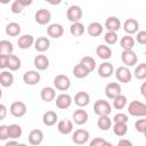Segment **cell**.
I'll use <instances>...</instances> for the list:
<instances>
[{
  "label": "cell",
  "mask_w": 146,
  "mask_h": 146,
  "mask_svg": "<svg viewBox=\"0 0 146 146\" xmlns=\"http://www.w3.org/2000/svg\"><path fill=\"white\" fill-rule=\"evenodd\" d=\"M140 91H141V95L145 96V83H143V86H141V88H140Z\"/></svg>",
  "instance_id": "cell-53"
},
{
  "label": "cell",
  "mask_w": 146,
  "mask_h": 146,
  "mask_svg": "<svg viewBox=\"0 0 146 146\" xmlns=\"http://www.w3.org/2000/svg\"><path fill=\"white\" fill-rule=\"evenodd\" d=\"M5 32L8 36H17L21 33V25L16 22H10L6 25Z\"/></svg>",
  "instance_id": "cell-30"
},
{
  "label": "cell",
  "mask_w": 146,
  "mask_h": 146,
  "mask_svg": "<svg viewBox=\"0 0 146 146\" xmlns=\"http://www.w3.org/2000/svg\"><path fill=\"white\" fill-rule=\"evenodd\" d=\"M119 40V36L116 34V32H111V31H107L104 35V41L106 43V46H113Z\"/></svg>",
  "instance_id": "cell-42"
},
{
  "label": "cell",
  "mask_w": 146,
  "mask_h": 146,
  "mask_svg": "<svg viewBox=\"0 0 146 146\" xmlns=\"http://www.w3.org/2000/svg\"><path fill=\"white\" fill-rule=\"evenodd\" d=\"M30 5H32V0H15L11 3L10 10L13 14H21L23 9Z\"/></svg>",
  "instance_id": "cell-23"
},
{
  "label": "cell",
  "mask_w": 146,
  "mask_h": 146,
  "mask_svg": "<svg viewBox=\"0 0 146 146\" xmlns=\"http://www.w3.org/2000/svg\"><path fill=\"white\" fill-rule=\"evenodd\" d=\"M117 146H133V144L129 140V139H125V138H122L119 140L117 143Z\"/></svg>",
  "instance_id": "cell-50"
},
{
  "label": "cell",
  "mask_w": 146,
  "mask_h": 146,
  "mask_svg": "<svg viewBox=\"0 0 146 146\" xmlns=\"http://www.w3.org/2000/svg\"><path fill=\"white\" fill-rule=\"evenodd\" d=\"M97 127L103 131H107L110 128H112V119H110L108 115L99 116L97 120Z\"/></svg>",
  "instance_id": "cell-34"
},
{
  "label": "cell",
  "mask_w": 146,
  "mask_h": 146,
  "mask_svg": "<svg viewBox=\"0 0 146 146\" xmlns=\"http://www.w3.org/2000/svg\"><path fill=\"white\" fill-rule=\"evenodd\" d=\"M133 76L137 80H144L146 78V64L145 63H140L139 65H137V67H135Z\"/></svg>",
  "instance_id": "cell-39"
},
{
  "label": "cell",
  "mask_w": 146,
  "mask_h": 146,
  "mask_svg": "<svg viewBox=\"0 0 146 146\" xmlns=\"http://www.w3.org/2000/svg\"><path fill=\"white\" fill-rule=\"evenodd\" d=\"M17 146H27V145H26V144H18Z\"/></svg>",
  "instance_id": "cell-55"
},
{
  "label": "cell",
  "mask_w": 146,
  "mask_h": 146,
  "mask_svg": "<svg viewBox=\"0 0 146 146\" xmlns=\"http://www.w3.org/2000/svg\"><path fill=\"white\" fill-rule=\"evenodd\" d=\"M115 76H116V79L120 82L128 83L132 79V73H131V71L128 67H125V66H119L115 70Z\"/></svg>",
  "instance_id": "cell-6"
},
{
  "label": "cell",
  "mask_w": 146,
  "mask_h": 146,
  "mask_svg": "<svg viewBox=\"0 0 146 146\" xmlns=\"http://www.w3.org/2000/svg\"><path fill=\"white\" fill-rule=\"evenodd\" d=\"M21 66H22V62H21L19 57H17L16 55H9L8 56L7 68H9V71H17L21 68Z\"/></svg>",
  "instance_id": "cell-31"
},
{
  "label": "cell",
  "mask_w": 146,
  "mask_h": 146,
  "mask_svg": "<svg viewBox=\"0 0 146 146\" xmlns=\"http://www.w3.org/2000/svg\"><path fill=\"white\" fill-rule=\"evenodd\" d=\"M89 73L90 72L86 67H83L81 64H76L73 67V75L75 78H78V79H84V78H87L89 75Z\"/></svg>",
  "instance_id": "cell-38"
},
{
  "label": "cell",
  "mask_w": 146,
  "mask_h": 146,
  "mask_svg": "<svg viewBox=\"0 0 146 146\" xmlns=\"http://www.w3.org/2000/svg\"><path fill=\"white\" fill-rule=\"evenodd\" d=\"M9 139L8 137V125L1 124L0 125V140H7Z\"/></svg>",
  "instance_id": "cell-45"
},
{
  "label": "cell",
  "mask_w": 146,
  "mask_h": 146,
  "mask_svg": "<svg viewBox=\"0 0 146 146\" xmlns=\"http://www.w3.org/2000/svg\"><path fill=\"white\" fill-rule=\"evenodd\" d=\"M42 122L47 127H52L58 122V115L54 111H47L42 116Z\"/></svg>",
  "instance_id": "cell-24"
},
{
  "label": "cell",
  "mask_w": 146,
  "mask_h": 146,
  "mask_svg": "<svg viewBox=\"0 0 146 146\" xmlns=\"http://www.w3.org/2000/svg\"><path fill=\"white\" fill-rule=\"evenodd\" d=\"M96 55L104 60H107L112 57V49L106 44H99L96 48Z\"/></svg>",
  "instance_id": "cell-26"
},
{
  "label": "cell",
  "mask_w": 146,
  "mask_h": 146,
  "mask_svg": "<svg viewBox=\"0 0 146 146\" xmlns=\"http://www.w3.org/2000/svg\"><path fill=\"white\" fill-rule=\"evenodd\" d=\"M26 105L25 103L21 102V100H16L14 103H11L10 107H9V112L13 116L15 117H23L25 114H26Z\"/></svg>",
  "instance_id": "cell-4"
},
{
  "label": "cell",
  "mask_w": 146,
  "mask_h": 146,
  "mask_svg": "<svg viewBox=\"0 0 146 146\" xmlns=\"http://www.w3.org/2000/svg\"><path fill=\"white\" fill-rule=\"evenodd\" d=\"M66 17L71 23H78L82 17V9L79 6L73 5V6L68 7V9L66 11Z\"/></svg>",
  "instance_id": "cell-8"
},
{
  "label": "cell",
  "mask_w": 146,
  "mask_h": 146,
  "mask_svg": "<svg viewBox=\"0 0 146 146\" xmlns=\"http://www.w3.org/2000/svg\"><path fill=\"white\" fill-rule=\"evenodd\" d=\"M113 132H114V135H116L119 137H124L127 135V132H128L127 123H114Z\"/></svg>",
  "instance_id": "cell-41"
},
{
  "label": "cell",
  "mask_w": 146,
  "mask_h": 146,
  "mask_svg": "<svg viewBox=\"0 0 146 146\" xmlns=\"http://www.w3.org/2000/svg\"><path fill=\"white\" fill-rule=\"evenodd\" d=\"M104 140H105V139H104V138H102V137H96V138L91 139V141H90L89 146H100V145L103 144V141H104Z\"/></svg>",
  "instance_id": "cell-47"
},
{
  "label": "cell",
  "mask_w": 146,
  "mask_h": 146,
  "mask_svg": "<svg viewBox=\"0 0 146 146\" xmlns=\"http://www.w3.org/2000/svg\"><path fill=\"white\" fill-rule=\"evenodd\" d=\"M105 96L108 99H114L116 96L121 95V86L116 82H110L105 87Z\"/></svg>",
  "instance_id": "cell-11"
},
{
  "label": "cell",
  "mask_w": 146,
  "mask_h": 146,
  "mask_svg": "<svg viewBox=\"0 0 146 146\" xmlns=\"http://www.w3.org/2000/svg\"><path fill=\"white\" fill-rule=\"evenodd\" d=\"M105 27L107 29V31L117 32L121 29V21L116 16H110L105 21Z\"/></svg>",
  "instance_id": "cell-19"
},
{
  "label": "cell",
  "mask_w": 146,
  "mask_h": 146,
  "mask_svg": "<svg viewBox=\"0 0 146 146\" xmlns=\"http://www.w3.org/2000/svg\"><path fill=\"white\" fill-rule=\"evenodd\" d=\"M121 59H122V63L127 67V66L136 65L137 60H138V57H137V55L133 50H123L122 54H121Z\"/></svg>",
  "instance_id": "cell-10"
},
{
  "label": "cell",
  "mask_w": 146,
  "mask_h": 146,
  "mask_svg": "<svg viewBox=\"0 0 146 146\" xmlns=\"http://www.w3.org/2000/svg\"><path fill=\"white\" fill-rule=\"evenodd\" d=\"M2 98V90H1V88H0V99Z\"/></svg>",
  "instance_id": "cell-54"
},
{
  "label": "cell",
  "mask_w": 146,
  "mask_h": 146,
  "mask_svg": "<svg viewBox=\"0 0 146 146\" xmlns=\"http://www.w3.org/2000/svg\"><path fill=\"white\" fill-rule=\"evenodd\" d=\"M128 113L135 117H144L146 115V105L139 100H132L128 105Z\"/></svg>",
  "instance_id": "cell-1"
},
{
  "label": "cell",
  "mask_w": 146,
  "mask_h": 146,
  "mask_svg": "<svg viewBox=\"0 0 146 146\" xmlns=\"http://www.w3.org/2000/svg\"><path fill=\"white\" fill-rule=\"evenodd\" d=\"M123 30L124 32L127 33V35H130V34H133L138 31L139 29V23L135 19V18H128L124 23H123Z\"/></svg>",
  "instance_id": "cell-21"
},
{
  "label": "cell",
  "mask_w": 146,
  "mask_h": 146,
  "mask_svg": "<svg viewBox=\"0 0 146 146\" xmlns=\"http://www.w3.org/2000/svg\"><path fill=\"white\" fill-rule=\"evenodd\" d=\"M47 34L52 39H59L64 34V27L59 23H52L47 27Z\"/></svg>",
  "instance_id": "cell-12"
},
{
  "label": "cell",
  "mask_w": 146,
  "mask_h": 146,
  "mask_svg": "<svg viewBox=\"0 0 146 146\" xmlns=\"http://www.w3.org/2000/svg\"><path fill=\"white\" fill-rule=\"evenodd\" d=\"M84 25L80 22L78 23H72L71 26H70V33L73 35V36H81L83 33H84Z\"/></svg>",
  "instance_id": "cell-36"
},
{
  "label": "cell",
  "mask_w": 146,
  "mask_h": 146,
  "mask_svg": "<svg viewBox=\"0 0 146 146\" xmlns=\"http://www.w3.org/2000/svg\"><path fill=\"white\" fill-rule=\"evenodd\" d=\"M88 119H89L88 113L84 110H76L73 113V122L78 125H82V124L87 123Z\"/></svg>",
  "instance_id": "cell-27"
},
{
  "label": "cell",
  "mask_w": 146,
  "mask_h": 146,
  "mask_svg": "<svg viewBox=\"0 0 146 146\" xmlns=\"http://www.w3.org/2000/svg\"><path fill=\"white\" fill-rule=\"evenodd\" d=\"M23 133V130H22V127L19 124H10L8 125V137L13 140L19 138Z\"/></svg>",
  "instance_id": "cell-33"
},
{
  "label": "cell",
  "mask_w": 146,
  "mask_h": 146,
  "mask_svg": "<svg viewBox=\"0 0 146 146\" xmlns=\"http://www.w3.org/2000/svg\"><path fill=\"white\" fill-rule=\"evenodd\" d=\"M74 103L79 107H86L90 103V96L87 91H79L74 96Z\"/></svg>",
  "instance_id": "cell-17"
},
{
  "label": "cell",
  "mask_w": 146,
  "mask_h": 146,
  "mask_svg": "<svg viewBox=\"0 0 146 146\" xmlns=\"http://www.w3.org/2000/svg\"><path fill=\"white\" fill-rule=\"evenodd\" d=\"M57 129L62 135H70L73 131V122L70 119H63L57 123Z\"/></svg>",
  "instance_id": "cell-20"
},
{
  "label": "cell",
  "mask_w": 146,
  "mask_h": 146,
  "mask_svg": "<svg viewBox=\"0 0 146 146\" xmlns=\"http://www.w3.org/2000/svg\"><path fill=\"white\" fill-rule=\"evenodd\" d=\"M14 46L8 40H1L0 41V56H9L13 55Z\"/></svg>",
  "instance_id": "cell-32"
},
{
  "label": "cell",
  "mask_w": 146,
  "mask_h": 146,
  "mask_svg": "<svg viewBox=\"0 0 146 146\" xmlns=\"http://www.w3.org/2000/svg\"><path fill=\"white\" fill-rule=\"evenodd\" d=\"M54 86L59 91H66L71 87V80L65 74H58L54 79Z\"/></svg>",
  "instance_id": "cell-3"
},
{
  "label": "cell",
  "mask_w": 146,
  "mask_h": 146,
  "mask_svg": "<svg viewBox=\"0 0 146 146\" xmlns=\"http://www.w3.org/2000/svg\"><path fill=\"white\" fill-rule=\"evenodd\" d=\"M94 112L98 116L110 115L111 112H112V105L105 99H98L94 104Z\"/></svg>",
  "instance_id": "cell-2"
},
{
  "label": "cell",
  "mask_w": 146,
  "mask_h": 146,
  "mask_svg": "<svg viewBox=\"0 0 146 146\" xmlns=\"http://www.w3.org/2000/svg\"><path fill=\"white\" fill-rule=\"evenodd\" d=\"M43 132L40 129H33L29 133V143L32 146H38L43 141Z\"/></svg>",
  "instance_id": "cell-14"
},
{
  "label": "cell",
  "mask_w": 146,
  "mask_h": 146,
  "mask_svg": "<svg viewBox=\"0 0 146 146\" xmlns=\"http://www.w3.org/2000/svg\"><path fill=\"white\" fill-rule=\"evenodd\" d=\"M135 129L140 133H145V131H146V119L137 120L135 122Z\"/></svg>",
  "instance_id": "cell-43"
},
{
  "label": "cell",
  "mask_w": 146,
  "mask_h": 146,
  "mask_svg": "<svg viewBox=\"0 0 146 146\" xmlns=\"http://www.w3.org/2000/svg\"><path fill=\"white\" fill-rule=\"evenodd\" d=\"M50 48V40L47 36H39L34 40V49L39 52H44Z\"/></svg>",
  "instance_id": "cell-16"
},
{
  "label": "cell",
  "mask_w": 146,
  "mask_h": 146,
  "mask_svg": "<svg viewBox=\"0 0 146 146\" xmlns=\"http://www.w3.org/2000/svg\"><path fill=\"white\" fill-rule=\"evenodd\" d=\"M7 112H8V111H7L6 105L0 103V121H1V120H3V119L7 116Z\"/></svg>",
  "instance_id": "cell-48"
},
{
  "label": "cell",
  "mask_w": 146,
  "mask_h": 146,
  "mask_svg": "<svg viewBox=\"0 0 146 146\" xmlns=\"http://www.w3.org/2000/svg\"><path fill=\"white\" fill-rule=\"evenodd\" d=\"M120 46L123 50H132L135 47V39L131 35H124L120 40Z\"/></svg>",
  "instance_id": "cell-35"
},
{
  "label": "cell",
  "mask_w": 146,
  "mask_h": 146,
  "mask_svg": "<svg viewBox=\"0 0 146 146\" xmlns=\"http://www.w3.org/2000/svg\"><path fill=\"white\" fill-rule=\"evenodd\" d=\"M34 44V38L31 34H23L17 40V46L21 49H29Z\"/></svg>",
  "instance_id": "cell-22"
},
{
  "label": "cell",
  "mask_w": 146,
  "mask_h": 146,
  "mask_svg": "<svg viewBox=\"0 0 146 146\" xmlns=\"http://www.w3.org/2000/svg\"><path fill=\"white\" fill-rule=\"evenodd\" d=\"M40 80L41 75L36 70H30L23 74V81L27 86H35L40 82Z\"/></svg>",
  "instance_id": "cell-5"
},
{
  "label": "cell",
  "mask_w": 146,
  "mask_h": 146,
  "mask_svg": "<svg viewBox=\"0 0 146 146\" xmlns=\"http://www.w3.org/2000/svg\"><path fill=\"white\" fill-rule=\"evenodd\" d=\"M113 73H114V66H113V64H111L108 62L102 63L98 67V75L100 78H104V79L110 78L113 75Z\"/></svg>",
  "instance_id": "cell-15"
},
{
  "label": "cell",
  "mask_w": 146,
  "mask_h": 146,
  "mask_svg": "<svg viewBox=\"0 0 146 146\" xmlns=\"http://www.w3.org/2000/svg\"><path fill=\"white\" fill-rule=\"evenodd\" d=\"M72 105V97L68 94H60L56 97V106L59 110H66Z\"/></svg>",
  "instance_id": "cell-13"
},
{
  "label": "cell",
  "mask_w": 146,
  "mask_h": 146,
  "mask_svg": "<svg viewBox=\"0 0 146 146\" xmlns=\"http://www.w3.org/2000/svg\"><path fill=\"white\" fill-rule=\"evenodd\" d=\"M100 146H113V145H112V143H110V141H106V140H104V141H103V144H102Z\"/></svg>",
  "instance_id": "cell-52"
},
{
  "label": "cell",
  "mask_w": 146,
  "mask_h": 146,
  "mask_svg": "<svg viewBox=\"0 0 146 146\" xmlns=\"http://www.w3.org/2000/svg\"><path fill=\"white\" fill-rule=\"evenodd\" d=\"M127 103H128L127 97L121 94V95L116 96V97L113 99V107H114L115 110H122V108H124V107L127 106Z\"/></svg>",
  "instance_id": "cell-40"
},
{
  "label": "cell",
  "mask_w": 146,
  "mask_h": 146,
  "mask_svg": "<svg viewBox=\"0 0 146 146\" xmlns=\"http://www.w3.org/2000/svg\"><path fill=\"white\" fill-rule=\"evenodd\" d=\"M128 115L124 114V113H117L114 115L113 117V121L114 123H128Z\"/></svg>",
  "instance_id": "cell-44"
},
{
  "label": "cell",
  "mask_w": 146,
  "mask_h": 146,
  "mask_svg": "<svg viewBox=\"0 0 146 146\" xmlns=\"http://www.w3.org/2000/svg\"><path fill=\"white\" fill-rule=\"evenodd\" d=\"M18 145V143L16 141V140H9V141H7L6 144H5V146H17Z\"/></svg>",
  "instance_id": "cell-51"
},
{
  "label": "cell",
  "mask_w": 146,
  "mask_h": 146,
  "mask_svg": "<svg viewBox=\"0 0 146 146\" xmlns=\"http://www.w3.org/2000/svg\"><path fill=\"white\" fill-rule=\"evenodd\" d=\"M7 60L8 56H0V70L7 68Z\"/></svg>",
  "instance_id": "cell-49"
},
{
  "label": "cell",
  "mask_w": 146,
  "mask_h": 146,
  "mask_svg": "<svg viewBox=\"0 0 146 146\" xmlns=\"http://www.w3.org/2000/svg\"><path fill=\"white\" fill-rule=\"evenodd\" d=\"M137 42L139 44H146V31L137 32Z\"/></svg>",
  "instance_id": "cell-46"
},
{
  "label": "cell",
  "mask_w": 146,
  "mask_h": 146,
  "mask_svg": "<svg viewBox=\"0 0 146 146\" xmlns=\"http://www.w3.org/2000/svg\"><path fill=\"white\" fill-rule=\"evenodd\" d=\"M14 83V75L9 71H2L0 73V86L8 88L11 87Z\"/></svg>",
  "instance_id": "cell-29"
},
{
  "label": "cell",
  "mask_w": 146,
  "mask_h": 146,
  "mask_svg": "<svg viewBox=\"0 0 146 146\" xmlns=\"http://www.w3.org/2000/svg\"><path fill=\"white\" fill-rule=\"evenodd\" d=\"M89 132L86 129H76L72 135V140L76 145H83L89 140Z\"/></svg>",
  "instance_id": "cell-7"
},
{
  "label": "cell",
  "mask_w": 146,
  "mask_h": 146,
  "mask_svg": "<svg viewBox=\"0 0 146 146\" xmlns=\"http://www.w3.org/2000/svg\"><path fill=\"white\" fill-rule=\"evenodd\" d=\"M103 30H104V26H103L100 23H98V22H92V23H90V24L88 25V27H87L88 34H89L90 36H92V38L99 36V35L103 33Z\"/></svg>",
  "instance_id": "cell-25"
},
{
  "label": "cell",
  "mask_w": 146,
  "mask_h": 146,
  "mask_svg": "<svg viewBox=\"0 0 146 146\" xmlns=\"http://www.w3.org/2000/svg\"><path fill=\"white\" fill-rule=\"evenodd\" d=\"M40 97H41V99L43 102L49 103V102H51V100L55 99L56 91H55V89L52 87H43L41 89V91H40Z\"/></svg>",
  "instance_id": "cell-28"
},
{
  "label": "cell",
  "mask_w": 146,
  "mask_h": 146,
  "mask_svg": "<svg viewBox=\"0 0 146 146\" xmlns=\"http://www.w3.org/2000/svg\"><path fill=\"white\" fill-rule=\"evenodd\" d=\"M34 19H35V22H36L38 24H40V25H46V24H48V23L50 22V19H51V13H50L48 9H46V8H41V9H39V10L35 13Z\"/></svg>",
  "instance_id": "cell-9"
},
{
  "label": "cell",
  "mask_w": 146,
  "mask_h": 146,
  "mask_svg": "<svg viewBox=\"0 0 146 146\" xmlns=\"http://www.w3.org/2000/svg\"><path fill=\"white\" fill-rule=\"evenodd\" d=\"M79 64H81L83 67H86L89 72H92L96 68V60L91 56H84V57H82Z\"/></svg>",
  "instance_id": "cell-37"
},
{
  "label": "cell",
  "mask_w": 146,
  "mask_h": 146,
  "mask_svg": "<svg viewBox=\"0 0 146 146\" xmlns=\"http://www.w3.org/2000/svg\"><path fill=\"white\" fill-rule=\"evenodd\" d=\"M33 64L36 70L46 71L49 67V58L46 55H36L33 59Z\"/></svg>",
  "instance_id": "cell-18"
}]
</instances>
